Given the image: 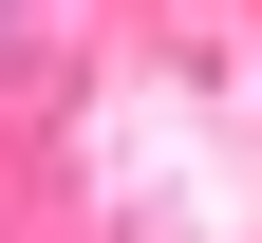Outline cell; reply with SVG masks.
<instances>
[{"label": "cell", "mask_w": 262, "mask_h": 243, "mask_svg": "<svg viewBox=\"0 0 262 243\" xmlns=\"http://www.w3.org/2000/svg\"><path fill=\"white\" fill-rule=\"evenodd\" d=\"M0 38H19V0H0Z\"/></svg>", "instance_id": "6da1fadb"}]
</instances>
